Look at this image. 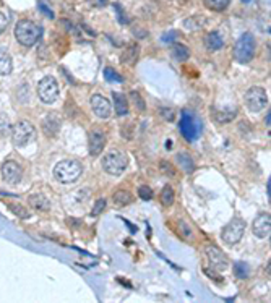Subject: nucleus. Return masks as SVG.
Wrapping results in <instances>:
<instances>
[{
    "label": "nucleus",
    "mask_w": 271,
    "mask_h": 303,
    "mask_svg": "<svg viewBox=\"0 0 271 303\" xmlns=\"http://www.w3.org/2000/svg\"><path fill=\"white\" fill-rule=\"evenodd\" d=\"M43 36V28L38 23L31 20H20L15 26V38L16 41L25 45V47H33Z\"/></svg>",
    "instance_id": "1"
},
{
    "label": "nucleus",
    "mask_w": 271,
    "mask_h": 303,
    "mask_svg": "<svg viewBox=\"0 0 271 303\" xmlns=\"http://www.w3.org/2000/svg\"><path fill=\"white\" fill-rule=\"evenodd\" d=\"M179 130L182 133V136H184L188 143H192V141H197V139L202 136L203 124L193 112L184 110V112H182V117L179 120Z\"/></svg>",
    "instance_id": "2"
},
{
    "label": "nucleus",
    "mask_w": 271,
    "mask_h": 303,
    "mask_svg": "<svg viewBox=\"0 0 271 303\" xmlns=\"http://www.w3.org/2000/svg\"><path fill=\"white\" fill-rule=\"evenodd\" d=\"M83 172V167L78 161L65 159L60 161L54 169V177L60 183H73L75 180H78V177Z\"/></svg>",
    "instance_id": "3"
},
{
    "label": "nucleus",
    "mask_w": 271,
    "mask_h": 303,
    "mask_svg": "<svg viewBox=\"0 0 271 303\" xmlns=\"http://www.w3.org/2000/svg\"><path fill=\"white\" fill-rule=\"evenodd\" d=\"M255 39L250 33H244L234 45V57L239 63H249L255 55Z\"/></svg>",
    "instance_id": "4"
},
{
    "label": "nucleus",
    "mask_w": 271,
    "mask_h": 303,
    "mask_svg": "<svg viewBox=\"0 0 271 303\" xmlns=\"http://www.w3.org/2000/svg\"><path fill=\"white\" fill-rule=\"evenodd\" d=\"M33 139H36V128H34L31 122L21 120L13 127V131H11V141H13L15 146L23 148V146H26V144L31 143Z\"/></svg>",
    "instance_id": "5"
},
{
    "label": "nucleus",
    "mask_w": 271,
    "mask_h": 303,
    "mask_svg": "<svg viewBox=\"0 0 271 303\" xmlns=\"http://www.w3.org/2000/svg\"><path fill=\"white\" fill-rule=\"evenodd\" d=\"M103 169L109 175H122L127 169V157L120 151H109L103 157Z\"/></svg>",
    "instance_id": "6"
},
{
    "label": "nucleus",
    "mask_w": 271,
    "mask_h": 303,
    "mask_svg": "<svg viewBox=\"0 0 271 303\" xmlns=\"http://www.w3.org/2000/svg\"><path fill=\"white\" fill-rule=\"evenodd\" d=\"M245 106L250 112H262L268 106V96L260 86H253L245 92Z\"/></svg>",
    "instance_id": "7"
},
{
    "label": "nucleus",
    "mask_w": 271,
    "mask_h": 303,
    "mask_svg": "<svg viewBox=\"0 0 271 303\" xmlns=\"http://www.w3.org/2000/svg\"><path fill=\"white\" fill-rule=\"evenodd\" d=\"M38 96L43 102L52 104L58 97V83L54 77H44L38 83Z\"/></svg>",
    "instance_id": "8"
},
{
    "label": "nucleus",
    "mask_w": 271,
    "mask_h": 303,
    "mask_svg": "<svg viewBox=\"0 0 271 303\" xmlns=\"http://www.w3.org/2000/svg\"><path fill=\"white\" fill-rule=\"evenodd\" d=\"M245 232V222L242 219H232L231 222H229L224 229H222V240L227 245H235L240 242V238H242Z\"/></svg>",
    "instance_id": "9"
},
{
    "label": "nucleus",
    "mask_w": 271,
    "mask_h": 303,
    "mask_svg": "<svg viewBox=\"0 0 271 303\" xmlns=\"http://www.w3.org/2000/svg\"><path fill=\"white\" fill-rule=\"evenodd\" d=\"M106 133L103 128L99 127H93L90 130V136H88V149H90L91 156H99L103 153V149L106 146Z\"/></svg>",
    "instance_id": "10"
},
{
    "label": "nucleus",
    "mask_w": 271,
    "mask_h": 303,
    "mask_svg": "<svg viewBox=\"0 0 271 303\" xmlns=\"http://www.w3.org/2000/svg\"><path fill=\"white\" fill-rule=\"evenodd\" d=\"M21 175H23V171H21V166L18 162L15 161H7L3 162L2 166V177L7 183L10 185H16L21 180Z\"/></svg>",
    "instance_id": "11"
},
{
    "label": "nucleus",
    "mask_w": 271,
    "mask_h": 303,
    "mask_svg": "<svg viewBox=\"0 0 271 303\" xmlns=\"http://www.w3.org/2000/svg\"><path fill=\"white\" fill-rule=\"evenodd\" d=\"M41 127H43V131L46 136H57L58 130H60L62 127V120H60V115L57 112H51L47 114L46 117L41 122Z\"/></svg>",
    "instance_id": "12"
},
{
    "label": "nucleus",
    "mask_w": 271,
    "mask_h": 303,
    "mask_svg": "<svg viewBox=\"0 0 271 303\" xmlns=\"http://www.w3.org/2000/svg\"><path fill=\"white\" fill-rule=\"evenodd\" d=\"M91 109H93V112L96 114V117L104 119V120L110 117V110H112L110 109L109 101L101 94H94L91 97Z\"/></svg>",
    "instance_id": "13"
},
{
    "label": "nucleus",
    "mask_w": 271,
    "mask_h": 303,
    "mask_svg": "<svg viewBox=\"0 0 271 303\" xmlns=\"http://www.w3.org/2000/svg\"><path fill=\"white\" fill-rule=\"evenodd\" d=\"M253 234L258 238H267L271 234V216L270 214H260L253 220Z\"/></svg>",
    "instance_id": "14"
},
{
    "label": "nucleus",
    "mask_w": 271,
    "mask_h": 303,
    "mask_svg": "<svg viewBox=\"0 0 271 303\" xmlns=\"http://www.w3.org/2000/svg\"><path fill=\"white\" fill-rule=\"evenodd\" d=\"M206 256H208V260H210L211 266L216 267V271L224 269V267L227 266V258H226V255L222 253L219 248H216V247H208V248H206Z\"/></svg>",
    "instance_id": "15"
},
{
    "label": "nucleus",
    "mask_w": 271,
    "mask_h": 303,
    "mask_svg": "<svg viewBox=\"0 0 271 303\" xmlns=\"http://www.w3.org/2000/svg\"><path fill=\"white\" fill-rule=\"evenodd\" d=\"M138 57H140L138 44H130V45H127L125 50H123L120 62L123 63V65H133V63L138 60Z\"/></svg>",
    "instance_id": "16"
},
{
    "label": "nucleus",
    "mask_w": 271,
    "mask_h": 303,
    "mask_svg": "<svg viewBox=\"0 0 271 303\" xmlns=\"http://www.w3.org/2000/svg\"><path fill=\"white\" fill-rule=\"evenodd\" d=\"M112 99H114V109L115 114L119 117H123V115L128 114V101L125 94H120V92H112Z\"/></svg>",
    "instance_id": "17"
},
{
    "label": "nucleus",
    "mask_w": 271,
    "mask_h": 303,
    "mask_svg": "<svg viewBox=\"0 0 271 303\" xmlns=\"http://www.w3.org/2000/svg\"><path fill=\"white\" fill-rule=\"evenodd\" d=\"M28 203L34 209H39V211H49V209H51V201L47 200L44 195H41V193L31 195V196L28 198Z\"/></svg>",
    "instance_id": "18"
},
{
    "label": "nucleus",
    "mask_w": 271,
    "mask_h": 303,
    "mask_svg": "<svg viewBox=\"0 0 271 303\" xmlns=\"http://www.w3.org/2000/svg\"><path fill=\"white\" fill-rule=\"evenodd\" d=\"M205 44H206V47H208L210 50L216 52V50L222 49V45H224V41H222V36L217 31H211L208 36H206Z\"/></svg>",
    "instance_id": "19"
},
{
    "label": "nucleus",
    "mask_w": 271,
    "mask_h": 303,
    "mask_svg": "<svg viewBox=\"0 0 271 303\" xmlns=\"http://www.w3.org/2000/svg\"><path fill=\"white\" fill-rule=\"evenodd\" d=\"M13 70V60L7 49H0V75H10Z\"/></svg>",
    "instance_id": "20"
},
{
    "label": "nucleus",
    "mask_w": 271,
    "mask_h": 303,
    "mask_svg": "<svg viewBox=\"0 0 271 303\" xmlns=\"http://www.w3.org/2000/svg\"><path fill=\"white\" fill-rule=\"evenodd\" d=\"M172 57L179 62H185L188 57H190V49H188L187 45L180 44V43L174 44L172 45Z\"/></svg>",
    "instance_id": "21"
},
{
    "label": "nucleus",
    "mask_w": 271,
    "mask_h": 303,
    "mask_svg": "<svg viewBox=\"0 0 271 303\" xmlns=\"http://www.w3.org/2000/svg\"><path fill=\"white\" fill-rule=\"evenodd\" d=\"M112 200H114L115 205L127 206L133 201V196L130 195V191H127V190H117L114 193V196H112Z\"/></svg>",
    "instance_id": "22"
},
{
    "label": "nucleus",
    "mask_w": 271,
    "mask_h": 303,
    "mask_svg": "<svg viewBox=\"0 0 271 303\" xmlns=\"http://www.w3.org/2000/svg\"><path fill=\"white\" fill-rule=\"evenodd\" d=\"M177 164L180 166V169H184V171H185L187 173L193 172V169H195V166H193L192 157L188 156L187 153H180V154H177Z\"/></svg>",
    "instance_id": "23"
},
{
    "label": "nucleus",
    "mask_w": 271,
    "mask_h": 303,
    "mask_svg": "<svg viewBox=\"0 0 271 303\" xmlns=\"http://www.w3.org/2000/svg\"><path fill=\"white\" fill-rule=\"evenodd\" d=\"M234 115H235L234 110H231V112H229V110H221V109H215V110H213V119H215L216 122H219V124H226V122H231V120L234 119Z\"/></svg>",
    "instance_id": "24"
},
{
    "label": "nucleus",
    "mask_w": 271,
    "mask_h": 303,
    "mask_svg": "<svg viewBox=\"0 0 271 303\" xmlns=\"http://www.w3.org/2000/svg\"><path fill=\"white\" fill-rule=\"evenodd\" d=\"M205 21L206 20L203 18V16H192V18H188V20L184 21V26H185V30H188V31H197L205 25Z\"/></svg>",
    "instance_id": "25"
},
{
    "label": "nucleus",
    "mask_w": 271,
    "mask_h": 303,
    "mask_svg": "<svg viewBox=\"0 0 271 303\" xmlns=\"http://www.w3.org/2000/svg\"><path fill=\"white\" fill-rule=\"evenodd\" d=\"M161 203L164 206H172L174 205V200H175V195H174V190L170 188L169 185H166L164 188L161 190Z\"/></svg>",
    "instance_id": "26"
},
{
    "label": "nucleus",
    "mask_w": 271,
    "mask_h": 303,
    "mask_svg": "<svg viewBox=\"0 0 271 303\" xmlns=\"http://www.w3.org/2000/svg\"><path fill=\"white\" fill-rule=\"evenodd\" d=\"M205 5L213 11H222L227 8V5L231 3V0H203Z\"/></svg>",
    "instance_id": "27"
},
{
    "label": "nucleus",
    "mask_w": 271,
    "mask_h": 303,
    "mask_svg": "<svg viewBox=\"0 0 271 303\" xmlns=\"http://www.w3.org/2000/svg\"><path fill=\"white\" fill-rule=\"evenodd\" d=\"M234 272L239 279H247L250 274V266L244 263V261H239V263L234 264Z\"/></svg>",
    "instance_id": "28"
},
{
    "label": "nucleus",
    "mask_w": 271,
    "mask_h": 303,
    "mask_svg": "<svg viewBox=\"0 0 271 303\" xmlns=\"http://www.w3.org/2000/svg\"><path fill=\"white\" fill-rule=\"evenodd\" d=\"M130 99L133 101V106L137 107V110H140V112H143V110L146 109V104L143 101V97H141L137 91H132L130 92Z\"/></svg>",
    "instance_id": "29"
},
{
    "label": "nucleus",
    "mask_w": 271,
    "mask_h": 303,
    "mask_svg": "<svg viewBox=\"0 0 271 303\" xmlns=\"http://www.w3.org/2000/svg\"><path fill=\"white\" fill-rule=\"evenodd\" d=\"M8 208H10L11 213H15L21 219H28L29 217V211L25 206H21V205H8Z\"/></svg>",
    "instance_id": "30"
},
{
    "label": "nucleus",
    "mask_w": 271,
    "mask_h": 303,
    "mask_svg": "<svg viewBox=\"0 0 271 303\" xmlns=\"http://www.w3.org/2000/svg\"><path fill=\"white\" fill-rule=\"evenodd\" d=\"M104 77H106V80H108V81H114V83H123V78L117 72H114L112 68H106L104 70Z\"/></svg>",
    "instance_id": "31"
},
{
    "label": "nucleus",
    "mask_w": 271,
    "mask_h": 303,
    "mask_svg": "<svg viewBox=\"0 0 271 303\" xmlns=\"http://www.w3.org/2000/svg\"><path fill=\"white\" fill-rule=\"evenodd\" d=\"M138 196L141 198V200L148 201V200H151V198H153V190L150 188V186L141 185V186H138Z\"/></svg>",
    "instance_id": "32"
},
{
    "label": "nucleus",
    "mask_w": 271,
    "mask_h": 303,
    "mask_svg": "<svg viewBox=\"0 0 271 303\" xmlns=\"http://www.w3.org/2000/svg\"><path fill=\"white\" fill-rule=\"evenodd\" d=\"M38 8L43 11V15L49 16V18H54V11H52L49 7H47V5L43 2V0H39V2H38Z\"/></svg>",
    "instance_id": "33"
},
{
    "label": "nucleus",
    "mask_w": 271,
    "mask_h": 303,
    "mask_svg": "<svg viewBox=\"0 0 271 303\" xmlns=\"http://www.w3.org/2000/svg\"><path fill=\"white\" fill-rule=\"evenodd\" d=\"M177 31H167L166 34H163V43L164 44H169V43H174V39H177Z\"/></svg>",
    "instance_id": "34"
},
{
    "label": "nucleus",
    "mask_w": 271,
    "mask_h": 303,
    "mask_svg": "<svg viewBox=\"0 0 271 303\" xmlns=\"http://www.w3.org/2000/svg\"><path fill=\"white\" fill-rule=\"evenodd\" d=\"M8 15L7 13H3V11H0V33H3L5 30H7V26H8Z\"/></svg>",
    "instance_id": "35"
},
{
    "label": "nucleus",
    "mask_w": 271,
    "mask_h": 303,
    "mask_svg": "<svg viewBox=\"0 0 271 303\" xmlns=\"http://www.w3.org/2000/svg\"><path fill=\"white\" fill-rule=\"evenodd\" d=\"M161 171H163V172H166V173H169V175L175 177V171H174V167L170 166L167 161H163V162H161Z\"/></svg>",
    "instance_id": "36"
},
{
    "label": "nucleus",
    "mask_w": 271,
    "mask_h": 303,
    "mask_svg": "<svg viewBox=\"0 0 271 303\" xmlns=\"http://www.w3.org/2000/svg\"><path fill=\"white\" fill-rule=\"evenodd\" d=\"M104 208H106V200H98L96 201V205H94V209H93V214L94 216H98L99 213H103L104 211Z\"/></svg>",
    "instance_id": "37"
},
{
    "label": "nucleus",
    "mask_w": 271,
    "mask_h": 303,
    "mask_svg": "<svg viewBox=\"0 0 271 303\" xmlns=\"http://www.w3.org/2000/svg\"><path fill=\"white\" fill-rule=\"evenodd\" d=\"M114 8L117 10V16H119V21H120V23H128V18H127L125 15H123L120 5H119V3H114Z\"/></svg>",
    "instance_id": "38"
},
{
    "label": "nucleus",
    "mask_w": 271,
    "mask_h": 303,
    "mask_svg": "<svg viewBox=\"0 0 271 303\" xmlns=\"http://www.w3.org/2000/svg\"><path fill=\"white\" fill-rule=\"evenodd\" d=\"M90 5H93L96 8H103L108 5V0H90Z\"/></svg>",
    "instance_id": "39"
},
{
    "label": "nucleus",
    "mask_w": 271,
    "mask_h": 303,
    "mask_svg": "<svg viewBox=\"0 0 271 303\" xmlns=\"http://www.w3.org/2000/svg\"><path fill=\"white\" fill-rule=\"evenodd\" d=\"M180 229H182V232H184V235H185L187 238H190V237H192V230H190V229H187V225H185L184 222H180Z\"/></svg>",
    "instance_id": "40"
},
{
    "label": "nucleus",
    "mask_w": 271,
    "mask_h": 303,
    "mask_svg": "<svg viewBox=\"0 0 271 303\" xmlns=\"http://www.w3.org/2000/svg\"><path fill=\"white\" fill-rule=\"evenodd\" d=\"M161 114H166V115H167L166 120H174V112H172V110L164 109V110H161Z\"/></svg>",
    "instance_id": "41"
},
{
    "label": "nucleus",
    "mask_w": 271,
    "mask_h": 303,
    "mask_svg": "<svg viewBox=\"0 0 271 303\" xmlns=\"http://www.w3.org/2000/svg\"><path fill=\"white\" fill-rule=\"evenodd\" d=\"M270 124H271V112L268 110V115H267V117H265V125H267V127L270 128Z\"/></svg>",
    "instance_id": "42"
},
{
    "label": "nucleus",
    "mask_w": 271,
    "mask_h": 303,
    "mask_svg": "<svg viewBox=\"0 0 271 303\" xmlns=\"http://www.w3.org/2000/svg\"><path fill=\"white\" fill-rule=\"evenodd\" d=\"M242 2H244V3H250V2H252V0H242Z\"/></svg>",
    "instance_id": "43"
}]
</instances>
